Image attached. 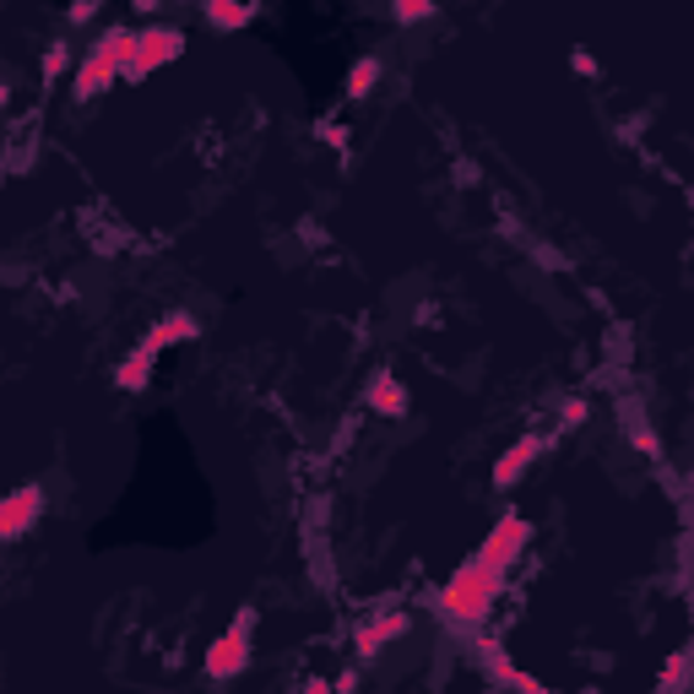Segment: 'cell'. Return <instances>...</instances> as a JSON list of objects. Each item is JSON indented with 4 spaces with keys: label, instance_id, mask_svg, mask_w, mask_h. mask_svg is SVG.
I'll use <instances>...</instances> for the list:
<instances>
[{
    "label": "cell",
    "instance_id": "7a4b0ae2",
    "mask_svg": "<svg viewBox=\"0 0 694 694\" xmlns=\"http://www.w3.org/2000/svg\"><path fill=\"white\" fill-rule=\"evenodd\" d=\"M179 55H185V33H179V27H141L137 55H131V66H126L120 82H146L157 66H168V60H179Z\"/></svg>",
    "mask_w": 694,
    "mask_h": 694
},
{
    "label": "cell",
    "instance_id": "5b68a950",
    "mask_svg": "<svg viewBox=\"0 0 694 694\" xmlns=\"http://www.w3.org/2000/svg\"><path fill=\"white\" fill-rule=\"evenodd\" d=\"M527 543H532V527L521 521V510H505V516L489 527V538H483V549H478V554L489 558V564H499V569H510V564L521 558Z\"/></svg>",
    "mask_w": 694,
    "mask_h": 694
},
{
    "label": "cell",
    "instance_id": "9c48e42d",
    "mask_svg": "<svg viewBox=\"0 0 694 694\" xmlns=\"http://www.w3.org/2000/svg\"><path fill=\"white\" fill-rule=\"evenodd\" d=\"M369 408L380 417H402L408 413V386H402L391 369H380V375L369 380Z\"/></svg>",
    "mask_w": 694,
    "mask_h": 694
},
{
    "label": "cell",
    "instance_id": "5bb4252c",
    "mask_svg": "<svg viewBox=\"0 0 694 694\" xmlns=\"http://www.w3.org/2000/svg\"><path fill=\"white\" fill-rule=\"evenodd\" d=\"M380 71H386V66H380L375 55H364V60L348 71V98H369V93H375V82H380Z\"/></svg>",
    "mask_w": 694,
    "mask_h": 694
},
{
    "label": "cell",
    "instance_id": "277c9868",
    "mask_svg": "<svg viewBox=\"0 0 694 694\" xmlns=\"http://www.w3.org/2000/svg\"><path fill=\"white\" fill-rule=\"evenodd\" d=\"M38 521H44V489L38 483H22V489L0 494V543L27 538Z\"/></svg>",
    "mask_w": 694,
    "mask_h": 694
},
{
    "label": "cell",
    "instance_id": "8992f818",
    "mask_svg": "<svg viewBox=\"0 0 694 694\" xmlns=\"http://www.w3.org/2000/svg\"><path fill=\"white\" fill-rule=\"evenodd\" d=\"M408 624H413V619H408L402 608H397V613H375V619H364V624H358L353 651H358V657H380L391 640H402V635H408Z\"/></svg>",
    "mask_w": 694,
    "mask_h": 694
},
{
    "label": "cell",
    "instance_id": "d6986e66",
    "mask_svg": "<svg viewBox=\"0 0 694 694\" xmlns=\"http://www.w3.org/2000/svg\"><path fill=\"white\" fill-rule=\"evenodd\" d=\"M558 423H564V428H575V423H586V402H569V408L558 413Z\"/></svg>",
    "mask_w": 694,
    "mask_h": 694
},
{
    "label": "cell",
    "instance_id": "ba28073f",
    "mask_svg": "<svg viewBox=\"0 0 694 694\" xmlns=\"http://www.w3.org/2000/svg\"><path fill=\"white\" fill-rule=\"evenodd\" d=\"M131 55H137V33H131V27H109V33L93 44V60H98L104 71H115V77H126Z\"/></svg>",
    "mask_w": 694,
    "mask_h": 694
},
{
    "label": "cell",
    "instance_id": "6da1fadb",
    "mask_svg": "<svg viewBox=\"0 0 694 694\" xmlns=\"http://www.w3.org/2000/svg\"><path fill=\"white\" fill-rule=\"evenodd\" d=\"M499 591H505V569L489 564L483 554H472V558H461L450 569V580H445V613L456 624H483L494 613Z\"/></svg>",
    "mask_w": 694,
    "mask_h": 694
},
{
    "label": "cell",
    "instance_id": "30bf717a",
    "mask_svg": "<svg viewBox=\"0 0 694 694\" xmlns=\"http://www.w3.org/2000/svg\"><path fill=\"white\" fill-rule=\"evenodd\" d=\"M196 331H201V326H196V315L174 309V315H163V320L146 331V348H152V353H163L168 342H196Z\"/></svg>",
    "mask_w": 694,
    "mask_h": 694
},
{
    "label": "cell",
    "instance_id": "ac0fdd59",
    "mask_svg": "<svg viewBox=\"0 0 694 694\" xmlns=\"http://www.w3.org/2000/svg\"><path fill=\"white\" fill-rule=\"evenodd\" d=\"M66 16H71V22H93V16H98V0H77Z\"/></svg>",
    "mask_w": 694,
    "mask_h": 694
},
{
    "label": "cell",
    "instance_id": "9a60e30c",
    "mask_svg": "<svg viewBox=\"0 0 694 694\" xmlns=\"http://www.w3.org/2000/svg\"><path fill=\"white\" fill-rule=\"evenodd\" d=\"M494 673H499V679H505V684H510L516 694H549L543 684H538V679H532V673H521V668H516L505 651H494Z\"/></svg>",
    "mask_w": 694,
    "mask_h": 694
},
{
    "label": "cell",
    "instance_id": "4fadbf2b",
    "mask_svg": "<svg viewBox=\"0 0 694 694\" xmlns=\"http://www.w3.org/2000/svg\"><path fill=\"white\" fill-rule=\"evenodd\" d=\"M115 82H120V77H115V71H104V66L87 55V60L77 66V82H71V87H77V98H98V93H109Z\"/></svg>",
    "mask_w": 694,
    "mask_h": 694
},
{
    "label": "cell",
    "instance_id": "3957f363",
    "mask_svg": "<svg viewBox=\"0 0 694 694\" xmlns=\"http://www.w3.org/2000/svg\"><path fill=\"white\" fill-rule=\"evenodd\" d=\"M250 651H256V640H250V608L234 619V630L228 635H217L212 646H207V673L212 679H239L245 668H250Z\"/></svg>",
    "mask_w": 694,
    "mask_h": 694
},
{
    "label": "cell",
    "instance_id": "e0dca14e",
    "mask_svg": "<svg viewBox=\"0 0 694 694\" xmlns=\"http://www.w3.org/2000/svg\"><path fill=\"white\" fill-rule=\"evenodd\" d=\"M391 16H397L402 27H413V22H428V16H434V0H397V5H391Z\"/></svg>",
    "mask_w": 694,
    "mask_h": 694
},
{
    "label": "cell",
    "instance_id": "52a82bcc",
    "mask_svg": "<svg viewBox=\"0 0 694 694\" xmlns=\"http://www.w3.org/2000/svg\"><path fill=\"white\" fill-rule=\"evenodd\" d=\"M538 450H543V439H538V434H521V439L494 461V489H516V483L527 478V467L538 461Z\"/></svg>",
    "mask_w": 694,
    "mask_h": 694
},
{
    "label": "cell",
    "instance_id": "2e32d148",
    "mask_svg": "<svg viewBox=\"0 0 694 694\" xmlns=\"http://www.w3.org/2000/svg\"><path fill=\"white\" fill-rule=\"evenodd\" d=\"M662 690L668 694L690 690V651H673V657H668V668H662Z\"/></svg>",
    "mask_w": 694,
    "mask_h": 694
},
{
    "label": "cell",
    "instance_id": "ffe728a7",
    "mask_svg": "<svg viewBox=\"0 0 694 694\" xmlns=\"http://www.w3.org/2000/svg\"><path fill=\"white\" fill-rule=\"evenodd\" d=\"M304 694H331V684H326V679H309V684H304Z\"/></svg>",
    "mask_w": 694,
    "mask_h": 694
},
{
    "label": "cell",
    "instance_id": "8fae6325",
    "mask_svg": "<svg viewBox=\"0 0 694 694\" xmlns=\"http://www.w3.org/2000/svg\"><path fill=\"white\" fill-rule=\"evenodd\" d=\"M152 364H157V353L141 342L131 358H120V369H115V386H120V391H146V386H152Z\"/></svg>",
    "mask_w": 694,
    "mask_h": 694
},
{
    "label": "cell",
    "instance_id": "7c38bea8",
    "mask_svg": "<svg viewBox=\"0 0 694 694\" xmlns=\"http://www.w3.org/2000/svg\"><path fill=\"white\" fill-rule=\"evenodd\" d=\"M217 33H239V27H250L256 22V5H234V0H212L207 11H201Z\"/></svg>",
    "mask_w": 694,
    "mask_h": 694
}]
</instances>
